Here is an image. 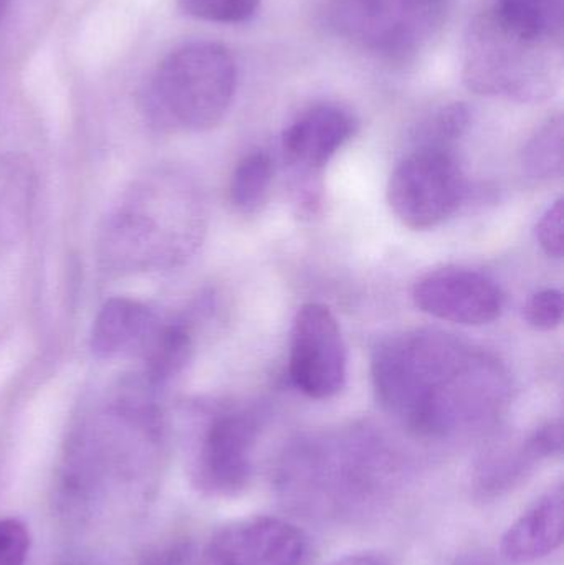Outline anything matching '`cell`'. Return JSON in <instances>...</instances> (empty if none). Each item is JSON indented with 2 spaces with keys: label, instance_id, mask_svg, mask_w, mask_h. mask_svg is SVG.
<instances>
[{
  "label": "cell",
  "instance_id": "obj_4",
  "mask_svg": "<svg viewBox=\"0 0 564 565\" xmlns=\"http://www.w3.org/2000/svg\"><path fill=\"white\" fill-rule=\"evenodd\" d=\"M235 86L237 66L227 49L219 43H189L159 66L152 105L168 125L205 131L227 115Z\"/></svg>",
  "mask_w": 564,
  "mask_h": 565
},
{
  "label": "cell",
  "instance_id": "obj_10",
  "mask_svg": "<svg viewBox=\"0 0 564 565\" xmlns=\"http://www.w3.org/2000/svg\"><path fill=\"white\" fill-rule=\"evenodd\" d=\"M413 299L426 315L462 326L490 324L503 309L496 281L466 268L430 271L414 285Z\"/></svg>",
  "mask_w": 564,
  "mask_h": 565
},
{
  "label": "cell",
  "instance_id": "obj_20",
  "mask_svg": "<svg viewBox=\"0 0 564 565\" xmlns=\"http://www.w3.org/2000/svg\"><path fill=\"white\" fill-rule=\"evenodd\" d=\"M181 9L195 19L217 23H241L257 13L260 0H178Z\"/></svg>",
  "mask_w": 564,
  "mask_h": 565
},
{
  "label": "cell",
  "instance_id": "obj_13",
  "mask_svg": "<svg viewBox=\"0 0 564 565\" xmlns=\"http://www.w3.org/2000/svg\"><path fill=\"white\" fill-rule=\"evenodd\" d=\"M564 540L563 484L533 501L503 534L500 553L510 564H530L552 556Z\"/></svg>",
  "mask_w": 564,
  "mask_h": 565
},
{
  "label": "cell",
  "instance_id": "obj_6",
  "mask_svg": "<svg viewBox=\"0 0 564 565\" xmlns=\"http://www.w3.org/2000/svg\"><path fill=\"white\" fill-rule=\"evenodd\" d=\"M466 195L462 172L449 149L419 146L407 156L387 185V202L413 231L437 227L459 209Z\"/></svg>",
  "mask_w": 564,
  "mask_h": 565
},
{
  "label": "cell",
  "instance_id": "obj_28",
  "mask_svg": "<svg viewBox=\"0 0 564 565\" xmlns=\"http://www.w3.org/2000/svg\"><path fill=\"white\" fill-rule=\"evenodd\" d=\"M7 0H0V17L3 15V10H6Z\"/></svg>",
  "mask_w": 564,
  "mask_h": 565
},
{
  "label": "cell",
  "instance_id": "obj_19",
  "mask_svg": "<svg viewBox=\"0 0 564 565\" xmlns=\"http://www.w3.org/2000/svg\"><path fill=\"white\" fill-rule=\"evenodd\" d=\"M497 13L520 29L553 36L562 23V0H497Z\"/></svg>",
  "mask_w": 564,
  "mask_h": 565
},
{
  "label": "cell",
  "instance_id": "obj_23",
  "mask_svg": "<svg viewBox=\"0 0 564 565\" xmlns=\"http://www.w3.org/2000/svg\"><path fill=\"white\" fill-rule=\"evenodd\" d=\"M30 551V534L19 520H0V565H23Z\"/></svg>",
  "mask_w": 564,
  "mask_h": 565
},
{
  "label": "cell",
  "instance_id": "obj_15",
  "mask_svg": "<svg viewBox=\"0 0 564 565\" xmlns=\"http://www.w3.org/2000/svg\"><path fill=\"white\" fill-rule=\"evenodd\" d=\"M33 198L32 166L23 156H0V241H15L26 225Z\"/></svg>",
  "mask_w": 564,
  "mask_h": 565
},
{
  "label": "cell",
  "instance_id": "obj_8",
  "mask_svg": "<svg viewBox=\"0 0 564 565\" xmlns=\"http://www.w3.org/2000/svg\"><path fill=\"white\" fill-rule=\"evenodd\" d=\"M347 345L330 308L301 306L291 328L290 377L310 398L327 401L347 384Z\"/></svg>",
  "mask_w": 564,
  "mask_h": 565
},
{
  "label": "cell",
  "instance_id": "obj_3",
  "mask_svg": "<svg viewBox=\"0 0 564 565\" xmlns=\"http://www.w3.org/2000/svg\"><path fill=\"white\" fill-rule=\"evenodd\" d=\"M462 62L464 83L477 95L540 103L558 88L553 36L520 29L493 9L470 23Z\"/></svg>",
  "mask_w": 564,
  "mask_h": 565
},
{
  "label": "cell",
  "instance_id": "obj_25",
  "mask_svg": "<svg viewBox=\"0 0 564 565\" xmlns=\"http://www.w3.org/2000/svg\"><path fill=\"white\" fill-rule=\"evenodd\" d=\"M198 554L185 543L169 544L155 551L146 559V565H195Z\"/></svg>",
  "mask_w": 564,
  "mask_h": 565
},
{
  "label": "cell",
  "instance_id": "obj_12",
  "mask_svg": "<svg viewBox=\"0 0 564 565\" xmlns=\"http://www.w3.org/2000/svg\"><path fill=\"white\" fill-rule=\"evenodd\" d=\"M563 440L562 420L550 422L536 428L517 447L490 455L477 470L473 481L476 497L486 501L509 493L522 484L543 461L562 457Z\"/></svg>",
  "mask_w": 564,
  "mask_h": 565
},
{
  "label": "cell",
  "instance_id": "obj_7",
  "mask_svg": "<svg viewBox=\"0 0 564 565\" xmlns=\"http://www.w3.org/2000/svg\"><path fill=\"white\" fill-rule=\"evenodd\" d=\"M260 418L247 408L221 412L202 431L192 458V483L205 497L235 498L251 487Z\"/></svg>",
  "mask_w": 564,
  "mask_h": 565
},
{
  "label": "cell",
  "instance_id": "obj_14",
  "mask_svg": "<svg viewBox=\"0 0 564 565\" xmlns=\"http://www.w3.org/2000/svg\"><path fill=\"white\" fill-rule=\"evenodd\" d=\"M156 324L151 309L128 298L105 302L93 322L89 348L98 358L108 359L132 349H145Z\"/></svg>",
  "mask_w": 564,
  "mask_h": 565
},
{
  "label": "cell",
  "instance_id": "obj_18",
  "mask_svg": "<svg viewBox=\"0 0 564 565\" xmlns=\"http://www.w3.org/2000/svg\"><path fill=\"white\" fill-rule=\"evenodd\" d=\"M523 169L533 179L560 178L564 168V126L555 116L536 131L523 151Z\"/></svg>",
  "mask_w": 564,
  "mask_h": 565
},
{
  "label": "cell",
  "instance_id": "obj_2",
  "mask_svg": "<svg viewBox=\"0 0 564 565\" xmlns=\"http://www.w3.org/2000/svg\"><path fill=\"white\" fill-rule=\"evenodd\" d=\"M409 481L401 455L363 428L308 435L278 460L274 488L287 510L323 524H357L400 500Z\"/></svg>",
  "mask_w": 564,
  "mask_h": 565
},
{
  "label": "cell",
  "instance_id": "obj_17",
  "mask_svg": "<svg viewBox=\"0 0 564 565\" xmlns=\"http://www.w3.org/2000/svg\"><path fill=\"white\" fill-rule=\"evenodd\" d=\"M274 179V164L265 152L245 156L231 181V202L242 214H255L265 204Z\"/></svg>",
  "mask_w": 564,
  "mask_h": 565
},
{
  "label": "cell",
  "instance_id": "obj_21",
  "mask_svg": "<svg viewBox=\"0 0 564 565\" xmlns=\"http://www.w3.org/2000/svg\"><path fill=\"white\" fill-rule=\"evenodd\" d=\"M467 125H469V111L466 106L460 103L447 106L436 118H433V121L427 122L421 146L447 149V142L459 138Z\"/></svg>",
  "mask_w": 564,
  "mask_h": 565
},
{
  "label": "cell",
  "instance_id": "obj_22",
  "mask_svg": "<svg viewBox=\"0 0 564 565\" xmlns=\"http://www.w3.org/2000/svg\"><path fill=\"white\" fill-rule=\"evenodd\" d=\"M563 292L558 289H543L532 296L525 308L530 326L539 331H552L563 322Z\"/></svg>",
  "mask_w": 564,
  "mask_h": 565
},
{
  "label": "cell",
  "instance_id": "obj_27",
  "mask_svg": "<svg viewBox=\"0 0 564 565\" xmlns=\"http://www.w3.org/2000/svg\"><path fill=\"white\" fill-rule=\"evenodd\" d=\"M454 565H499L496 561L490 559L489 556L483 554H470V556L460 557Z\"/></svg>",
  "mask_w": 564,
  "mask_h": 565
},
{
  "label": "cell",
  "instance_id": "obj_1",
  "mask_svg": "<svg viewBox=\"0 0 564 565\" xmlns=\"http://www.w3.org/2000/svg\"><path fill=\"white\" fill-rule=\"evenodd\" d=\"M373 382L381 407L426 440L486 427L507 398L500 365L440 331L406 332L381 342L374 349Z\"/></svg>",
  "mask_w": 564,
  "mask_h": 565
},
{
  "label": "cell",
  "instance_id": "obj_24",
  "mask_svg": "<svg viewBox=\"0 0 564 565\" xmlns=\"http://www.w3.org/2000/svg\"><path fill=\"white\" fill-rule=\"evenodd\" d=\"M540 247L549 257L562 260L564 255V202L556 201L536 225Z\"/></svg>",
  "mask_w": 564,
  "mask_h": 565
},
{
  "label": "cell",
  "instance_id": "obj_16",
  "mask_svg": "<svg viewBox=\"0 0 564 565\" xmlns=\"http://www.w3.org/2000/svg\"><path fill=\"white\" fill-rule=\"evenodd\" d=\"M192 351V338L184 324H169L156 328L146 342L145 354L148 372L156 382L166 381L178 374Z\"/></svg>",
  "mask_w": 564,
  "mask_h": 565
},
{
  "label": "cell",
  "instance_id": "obj_9",
  "mask_svg": "<svg viewBox=\"0 0 564 565\" xmlns=\"http://www.w3.org/2000/svg\"><path fill=\"white\" fill-rule=\"evenodd\" d=\"M308 559L310 541L297 524L254 516L215 531L195 565H307Z\"/></svg>",
  "mask_w": 564,
  "mask_h": 565
},
{
  "label": "cell",
  "instance_id": "obj_5",
  "mask_svg": "<svg viewBox=\"0 0 564 565\" xmlns=\"http://www.w3.org/2000/svg\"><path fill=\"white\" fill-rule=\"evenodd\" d=\"M341 32L364 49L406 56L439 30L444 0H334Z\"/></svg>",
  "mask_w": 564,
  "mask_h": 565
},
{
  "label": "cell",
  "instance_id": "obj_26",
  "mask_svg": "<svg viewBox=\"0 0 564 565\" xmlns=\"http://www.w3.org/2000/svg\"><path fill=\"white\" fill-rule=\"evenodd\" d=\"M327 565H393L390 557L381 553H354L338 557Z\"/></svg>",
  "mask_w": 564,
  "mask_h": 565
},
{
  "label": "cell",
  "instance_id": "obj_11",
  "mask_svg": "<svg viewBox=\"0 0 564 565\" xmlns=\"http://www.w3.org/2000/svg\"><path fill=\"white\" fill-rule=\"evenodd\" d=\"M354 129L353 115L330 103L311 106L285 129L281 138L285 161L295 169V178L304 179L297 194L307 205L315 201L311 179L350 141Z\"/></svg>",
  "mask_w": 564,
  "mask_h": 565
}]
</instances>
